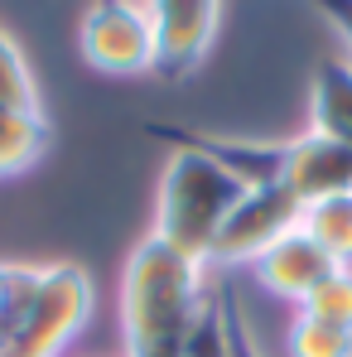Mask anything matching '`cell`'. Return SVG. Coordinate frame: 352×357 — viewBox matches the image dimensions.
Instances as JSON below:
<instances>
[{"instance_id": "2e32d148", "label": "cell", "mask_w": 352, "mask_h": 357, "mask_svg": "<svg viewBox=\"0 0 352 357\" xmlns=\"http://www.w3.org/2000/svg\"><path fill=\"white\" fill-rule=\"evenodd\" d=\"M319 5H323L328 24L343 34V44H348V59H352V0H319Z\"/></svg>"}, {"instance_id": "30bf717a", "label": "cell", "mask_w": 352, "mask_h": 357, "mask_svg": "<svg viewBox=\"0 0 352 357\" xmlns=\"http://www.w3.org/2000/svg\"><path fill=\"white\" fill-rule=\"evenodd\" d=\"M299 232L314 241L328 261L352 266V193L338 198H319V203H304V218H299Z\"/></svg>"}, {"instance_id": "7c38bea8", "label": "cell", "mask_w": 352, "mask_h": 357, "mask_svg": "<svg viewBox=\"0 0 352 357\" xmlns=\"http://www.w3.org/2000/svg\"><path fill=\"white\" fill-rule=\"evenodd\" d=\"M183 357H241L236 324L227 319V304L217 295H203L193 324H188V338H183Z\"/></svg>"}, {"instance_id": "4fadbf2b", "label": "cell", "mask_w": 352, "mask_h": 357, "mask_svg": "<svg viewBox=\"0 0 352 357\" xmlns=\"http://www.w3.org/2000/svg\"><path fill=\"white\" fill-rule=\"evenodd\" d=\"M285 353L290 357H352V328L323 324V319L294 309L290 328H285Z\"/></svg>"}, {"instance_id": "3957f363", "label": "cell", "mask_w": 352, "mask_h": 357, "mask_svg": "<svg viewBox=\"0 0 352 357\" xmlns=\"http://www.w3.org/2000/svg\"><path fill=\"white\" fill-rule=\"evenodd\" d=\"M92 275L72 261L10 266L0 309V357H63L92 319Z\"/></svg>"}, {"instance_id": "277c9868", "label": "cell", "mask_w": 352, "mask_h": 357, "mask_svg": "<svg viewBox=\"0 0 352 357\" xmlns=\"http://www.w3.org/2000/svg\"><path fill=\"white\" fill-rule=\"evenodd\" d=\"M77 49L107 77L155 73V15L150 0H92L77 24Z\"/></svg>"}, {"instance_id": "9a60e30c", "label": "cell", "mask_w": 352, "mask_h": 357, "mask_svg": "<svg viewBox=\"0 0 352 357\" xmlns=\"http://www.w3.org/2000/svg\"><path fill=\"white\" fill-rule=\"evenodd\" d=\"M299 309L314 314V319H323V324L352 328V266H333V271L309 290V299H304Z\"/></svg>"}, {"instance_id": "e0dca14e", "label": "cell", "mask_w": 352, "mask_h": 357, "mask_svg": "<svg viewBox=\"0 0 352 357\" xmlns=\"http://www.w3.org/2000/svg\"><path fill=\"white\" fill-rule=\"evenodd\" d=\"M236 343H241V357H256V343H251V333H246V328H236Z\"/></svg>"}, {"instance_id": "7a4b0ae2", "label": "cell", "mask_w": 352, "mask_h": 357, "mask_svg": "<svg viewBox=\"0 0 352 357\" xmlns=\"http://www.w3.org/2000/svg\"><path fill=\"white\" fill-rule=\"evenodd\" d=\"M246 178L232 174L208 145L178 140L155 193V237L169 241L178 256L208 266L213 241L227 227L232 208L246 198Z\"/></svg>"}, {"instance_id": "9c48e42d", "label": "cell", "mask_w": 352, "mask_h": 357, "mask_svg": "<svg viewBox=\"0 0 352 357\" xmlns=\"http://www.w3.org/2000/svg\"><path fill=\"white\" fill-rule=\"evenodd\" d=\"M309 130L352 145V59H323L309 92Z\"/></svg>"}, {"instance_id": "8992f818", "label": "cell", "mask_w": 352, "mask_h": 357, "mask_svg": "<svg viewBox=\"0 0 352 357\" xmlns=\"http://www.w3.org/2000/svg\"><path fill=\"white\" fill-rule=\"evenodd\" d=\"M217 5L222 0H150L155 15V77L178 82L208 59L217 39Z\"/></svg>"}, {"instance_id": "6da1fadb", "label": "cell", "mask_w": 352, "mask_h": 357, "mask_svg": "<svg viewBox=\"0 0 352 357\" xmlns=\"http://www.w3.org/2000/svg\"><path fill=\"white\" fill-rule=\"evenodd\" d=\"M208 295L203 266L178 256L155 232L125 256L121 271V333L125 357H183L188 324Z\"/></svg>"}, {"instance_id": "5bb4252c", "label": "cell", "mask_w": 352, "mask_h": 357, "mask_svg": "<svg viewBox=\"0 0 352 357\" xmlns=\"http://www.w3.org/2000/svg\"><path fill=\"white\" fill-rule=\"evenodd\" d=\"M0 107H20V112H39V82L29 73L24 49L0 29Z\"/></svg>"}, {"instance_id": "8fae6325", "label": "cell", "mask_w": 352, "mask_h": 357, "mask_svg": "<svg viewBox=\"0 0 352 357\" xmlns=\"http://www.w3.org/2000/svg\"><path fill=\"white\" fill-rule=\"evenodd\" d=\"M44 145H49V126H44V112L0 107V178L24 174L29 165H39Z\"/></svg>"}, {"instance_id": "52a82bcc", "label": "cell", "mask_w": 352, "mask_h": 357, "mask_svg": "<svg viewBox=\"0 0 352 357\" xmlns=\"http://www.w3.org/2000/svg\"><path fill=\"white\" fill-rule=\"evenodd\" d=\"M280 183L290 188L299 203H319V198H338L352 193V145L304 130L280 145Z\"/></svg>"}, {"instance_id": "ac0fdd59", "label": "cell", "mask_w": 352, "mask_h": 357, "mask_svg": "<svg viewBox=\"0 0 352 357\" xmlns=\"http://www.w3.org/2000/svg\"><path fill=\"white\" fill-rule=\"evenodd\" d=\"M5 290H10V266L0 261V309H5Z\"/></svg>"}, {"instance_id": "5b68a950", "label": "cell", "mask_w": 352, "mask_h": 357, "mask_svg": "<svg viewBox=\"0 0 352 357\" xmlns=\"http://www.w3.org/2000/svg\"><path fill=\"white\" fill-rule=\"evenodd\" d=\"M299 218H304V203L294 198L280 178L275 183H251L246 198L232 208L227 227L217 232L208 261H217V266H251L280 237L299 232Z\"/></svg>"}, {"instance_id": "ba28073f", "label": "cell", "mask_w": 352, "mask_h": 357, "mask_svg": "<svg viewBox=\"0 0 352 357\" xmlns=\"http://www.w3.org/2000/svg\"><path fill=\"white\" fill-rule=\"evenodd\" d=\"M338 261H328L314 241L304 237V232H290V237H280L261 261H251V275H256V285L266 290V295L285 299V304H304L309 290L333 271Z\"/></svg>"}]
</instances>
